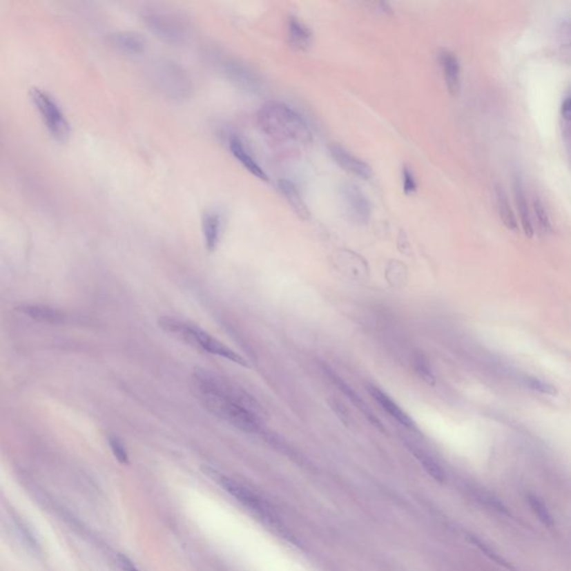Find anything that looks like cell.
I'll return each mask as SVG.
<instances>
[{
	"mask_svg": "<svg viewBox=\"0 0 571 571\" xmlns=\"http://www.w3.org/2000/svg\"><path fill=\"white\" fill-rule=\"evenodd\" d=\"M496 204H498V211H499V215L503 224L511 231H519L516 215H514V210L511 208L510 202L507 200V195L501 188H496Z\"/></svg>",
	"mask_w": 571,
	"mask_h": 571,
	"instance_id": "obj_19",
	"label": "cell"
},
{
	"mask_svg": "<svg viewBox=\"0 0 571 571\" xmlns=\"http://www.w3.org/2000/svg\"><path fill=\"white\" fill-rule=\"evenodd\" d=\"M159 327L164 329L166 333H172L173 336L177 337L179 340L192 347L206 351L208 354L222 357L224 360H230L244 367H249L248 362L237 351L228 347L224 342L211 336L209 333L203 331L202 328L195 324L186 322L180 319L171 318V317L159 319Z\"/></svg>",
	"mask_w": 571,
	"mask_h": 571,
	"instance_id": "obj_3",
	"label": "cell"
},
{
	"mask_svg": "<svg viewBox=\"0 0 571 571\" xmlns=\"http://www.w3.org/2000/svg\"><path fill=\"white\" fill-rule=\"evenodd\" d=\"M527 501L530 505L531 510L534 511V514L541 521V523L547 525L548 528L554 525V518L551 516L550 511L545 505V502L540 499L539 496H534V494H528Z\"/></svg>",
	"mask_w": 571,
	"mask_h": 571,
	"instance_id": "obj_21",
	"label": "cell"
},
{
	"mask_svg": "<svg viewBox=\"0 0 571 571\" xmlns=\"http://www.w3.org/2000/svg\"><path fill=\"white\" fill-rule=\"evenodd\" d=\"M438 61L443 68L444 79L447 90L452 95H456L460 90V64L458 58L449 50H442L438 54Z\"/></svg>",
	"mask_w": 571,
	"mask_h": 571,
	"instance_id": "obj_14",
	"label": "cell"
},
{
	"mask_svg": "<svg viewBox=\"0 0 571 571\" xmlns=\"http://www.w3.org/2000/svg\"><path fill=\"white\" fill-rule=\"evenodd\" d=\"M229 150L232 155L238 159V162L241 166L246 168V171L258 177L260 180H268L267 174L264 173V170L259 166L258 162L255 161L253 154L250 153L246 148L244 142L235 135H231L229 137Z\"/></svg>",
	"mask_w": 571,
	"mask_h": 571,
	"instance_id": "obj_11",
	"label": "cell"
},
{
	"mask_svg": "<svg viewBox=\"0 0 571 571\" xmlns=\"http://www.w3.org/2000/svg\"><path fill=\"white\" fill-rule=\"evenodd\" d=\"M288 37L291 46L297 50H306L311 41V29L308 28L296 17H289L288 19Z\"/></svg>",
	"mask_w": 571,
	"mask_h": 571,
	"instance_id": "obj_17",
	"label": "cell"
},
{
	"mask_svg": "<svg viewBox=\"0 0 571 571\" xmlns=\"http://www.w3.org/2000/svg\"><path fill=\"white\" fill-rule=\"evenodd\" d=\"M30 97L50 137L57 142H66L70 137V123L57 101L52 99L50 94L38 87L32 88Z\"/></svg>",
	"mask_w": 571,
	"mask_h": 571,
	"instance_id": "obj_6",
	"label": "cell"
},
{
	"mask_svg": "<svg viewBox=\"0 0 571 571\" xmlns=\"http://www.w3.org/2000/svg\"><path fill=\"white\" fill-rule=\"evenodd\" d=\"M333 383H336L337 386L340 387V391L344 393V394L347 395L348 398L355 404V405L358 407V409L362 411L364 414L367 416L369 420H371V423L376 425L378 429H384L383 425L380 423V420H377L376 416H375L374 413L371 412V409H369V406L367 404L362 400V398L358 396L356 391H353V389H351L349 386L346 385L345 382H342L340 378H337L336 376H333Z\"/></svg>",
	"mask_w": 571,
	"mask_h": 571,
	"instance_id": "obj_20",
	"label": "cell"
},
{
	"mask_svg": "<svg viewBox=\"0 0 571 571\" xmlns=\"http://www.w3.org/2000/svg\"><path fill=\"white\" fill-rule=\"evenodd\" d=\"M514 191L516 206L519 210L522 229H523L525 235L528 238H532L534 237V226H532V221H531L530 210H529L528 201L525 197V190H523L522 183L519 180L514 181Z\"/></svg>",
	"mask_w": 571,
	"mask_h": 571,
	"instance_id": "obj_16",
	"label": "cell"
},
{
	"mask_svg": "<svg viewBox=\"0 0 571 571\" xmlns=\"http://www.w3.org/2000/svg\"><path fill=\"white\" fill-rule=\"evenodd\" d=\"M146 76L154 90L170 101H186L191 95V79L177 61L164 58L151 61Z\"/></svg>",
	"mask_w": 571,
	"mask_h": 571,
	"instance_id": "obj_4",
	"label": "cell"
},
{
	"mask_svg": "<svg viewBox=\"0 0 571 571\" xmlns=\"http://www.w3.org/2000/svg\"><path fill=\"white\" fill-rule=\"evenodd\" d=\"M116 560H117V565H119V568L122 569V571H141L124 554H119L116 557Z\"/></svg>",
	"mask_w": 571,
	"mask_h": 571,
	"instance_id": "obj_28",
	"label": "cell"
},
{
	"mask_svg": "<svg viewBox=\"0 0 571 571\" xmlns=\"http://www.w3.org/2000/svg\"><path fill=\"white\" fill-rule=\"evenodd\" d=\"M328 405L331 407V411L335 413L338 420L342 422V425H345L347 429H353L354 427V420L351 416V413L348 411L345 405H342V402L335 398H329L327 400Z\"/></svg>",
	"mask_w": 571,
	"mask_h": 571,
	"instance_id": "obj_23",
	"label": "cell"
},
{
	"mask_svg": "<svg viewBox=\"0 0 571 571\" xmlns=\"http://www.w3.org/2000/svg\"><path fill=\"white\" fill-rule=\"evenodd\" d=\"M525 383L529 389L541 393V394L550 395V396H557L558 395V389L556 386L551 385L548 382H545V380L536 378V377H525Z\"/></svg>",
	"mask_w": 571,
	"mask_h": 571,
	"instance_id": "obj_24",
	"label": "cell"
},
{
	"mask_svg": "<svg viewBox=\"0 0 571 571\" xmlns=\"http://www.w3.org/2000/svg\"><path fill=\"white\" fill-rule=\"evenodd\" d=\"M279 190L282 192L284 199L289 203L293 211L296 212L298 217L302 219H307L309 217V211L304 204L302 195L299 193L296 186L293 182L288 180H280L278 183Z\"/></svg>",
	"mask_w": 571,
	"mask_h": 571,
	"instance_id": "obj_18",
	"label": "cell"
},
{
	"mask_svg": "<svg viewBox=\"0 0 571 571\" xmlns=\"http://www.w3.org/2000/svg\"><path fill=\"white\" fill-rule=\"evenodd\" d=\"M222 72L232 84L244 92L259 93L261 90L262 84L259 76L240 61L233 59L224 61L222 63Z\"/></svg>",
	"mask_w": 571,
	"mask_h": 571,
	"instance_id": "obj_8",
	"label": "cell"
},
{
	"mask_svg": "<svg viewBox=\"0 0 571 571\" xmlns=\"http://www.w3.org/2000/svg\"><path fill=\"white\" fill-rule=\"evenodd\" d=\"M19 313L26 315L29 318L37 322L48 324H61L65 320V313L56 308L41 306V304H25L17 307Z\"/></svg>",
	"mask_w": 571,
	"mask_h": 571,
	"instance_id": "obj_15",
	"label": "cell"
},
{
	"mask_svg": "<svg viewBox=\"0 0 571 571\" xmlns=\"http://www.w3.org/2000/svg\"><path fill=\"white\" fill-rule=\"evenodd\" d=\"M257 121L264 133L279 142L307 144L313 139L311 128L302 116L280 101L262 105Z\"/></svg>",
	"mask_w": 571,
	"mask_h": 571,
	"instance_id": "obj_2",
	"label": "cell"
},
{
	"mask_svg": "<svg viewBox=\"0 0 571 571\" xmlns=\"http://www.w3.org/2000/svg\"><path fill=\"white\" fill-rule=\"evenodd\" d=\"M561 114H563V119L571 122V97L563 101L561 105Z\"/></svg>",
	"mask_w": 571,
	"mask_h": 571,
	"instance_id": "obj_29",
	"label": "cell"
},
{
	"mask_svg": "<svg viewBox=\"0 0 571 571\" xmlns=\"http://www.w3.org/2000/svg\"><path fill=\"white\" fill-rule=\"evenodd\" d=\"M340 204L351 221L367 224L371 215V202L355 183H342L340 188Z\"/></svg>",
	"mask_w": 571,
	"mask_h": 571,
	"instance_id": "obj_7",
	"label": "cell"
},
{
	"mask_svg": "<svg viewBox=\"0 0 571 571\" xmlns=\"http://www.w3.org/2000/svg\"><path fill=\"white\" fill-rule=\"evenodd\" d=\"M331 154L335 162L344 168L345 171L354 174L356 177L367 180L371 177V170L364 161L351 155L349 152L340 148L338 145L331 146Z\"/></svg>",
	"mask_w": 571,
	"mask_h": 571,
	"instance_id": "obj_10",
	"label": "cell"
},
{
	"mask_svg": "<svg viewBox=\"0 0 571 571\" xmlns=\"http://www.w3.org/2000/svg\"><path fill=\"white\" fill-rule=\"evenodd\" d=\"M534 209L540 228H541L543 231H549V230L551 229L550 220H549V215L548 213H547L545 206H543V201L540 200V199H534Z\"/></svg>",
	"mask_w": 571,
	"mask_h": 571,
	"instance_id": "obj_26",
	"label": "cell"
},
{
	"mask_svg": "<svg viewBox=\"0 0 571 571\" xmlns=\"http://www.w3.org/2000/svg\"><path fill=\"white\" fill-rule=\"evenodd\" d=\"M142 21L150 32L171 45H183L191 37L190 23L175 12L163 9H148L143 12Z\"/></svg>",
	"mask_w": 571,
	"mask_h": 571,
	"instance_id": "obj_5",
	"label": "cell"
},
{
	"mask_svg": "<svg viewBox=\"0 0 571 571\" xmlns=\"http://www.w3.org/2000/svg\"><path fill=\"white\" fill-rule=\"evenodd\" d=\"M203 240L204 246L209 253H213L220 242L221 231H222V217L217 211H206L203 213L202 221Z\"/></svg>",
	"mask_w": 571,
	"mask_h": 571,
	"instance_id": "obj_12",
	"label": "cell"
},
{
	"mask_svg": "<svg viewBox=\"0 0 571 571\" xmlns=\"http://www.w3.org/2000/svg\"><path fill=\"white\" fill-rule=\"evenodd\" d=\"M367 389H369L371 398H374L375 402L389 416H391L395 420H398V423L403 425L406 429H416V423L413 420V418L389 395L386 394L385 391L374 385H369Z\"/></svg>",
	"mask_w": 571,
	"mask_h": 571,
	"instance_id": "obj_9",
	"label": "cell"
},
{
	"mask_svg": "<svg viewBox=\"0 0 571 571\" xmlns=\"http://www.w3.org/2000/svg\"><path fill=\"white\" fill-rule=\"evenodd\" d=\"M108 445L113 456H115L116 460L122 464L128 463V449L125 447L123 442L119 440V436L116 435H108Z\"/></svg>",
	"mask_w": 571,
	"mask_h": 571,
	"instance_id": "obj_25",
	"label": "cell"
},
{
	"mask_svg": "<svg viewBox=\"0 0 571 571\" xmlns=\"http://www.w3.org/2000/svg\"><path fill=\"white\" fill-rule=\"evenodd\" d=\"M191 386L203 407L217 418L244 432H257L260 429L253 400L224 378L197 369L192 375Z\"/></svg>",
	"mask_w": 571,
	"mask_h": 571,
	"instance_id": "obj_1",
	"label": "cell"
},
{
	"mask_svg": "<svg viewBox=\"0 0 571 571\" xmlns=\"http://www.w3.org/2000/svg\"><path fill=\"white\" fill-rule=\"evenodd\" d=\"M110 41L115 48L125 54H139L144 52L146 41L139 32L121 30L110 35Z\"/></svg>",
	"mask_w": 571,
	"mask_h": 571,
	"instance_id": "obj_13",
	"label": "cell"
},
{
	"mask_svg": "<svg viewBox=\"0 0 571 571\" xmlns=\"http://www.w3.org/2000/svg\"><path fill=\"white\" fill-rule=\"evenodd\" d=\"M413 367L418 376L420 380L429 384V385L434 386L436 383V378H435L434 373H433L429 362L423 355H416L414 360H413Z\"/></svg>",
	"mask_w": 571,
	"mask_h": 571,
	"instance_id": "obj_22",
	"label": "cell"
},
{
	"mask_svg": "<svg viewBox=\"0 0 571 571\" xmlns=\"http://www.w3.org/2000/svg\"><path fill=\"white\" fill-rule=\"evenodd\" d=\"M402 181H403V188L406 195H412L416 191L418 183L415 180L414 174L409 168H404L403 173H402Z\"/></svg>",
	"mask_w": 571,
	"mask_h": 571,
	"instance_id": "obj_27",
	"label": "cell"
}]
</instances>
